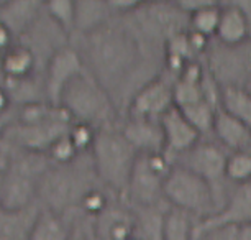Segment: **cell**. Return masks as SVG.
Segmentation results:
<instances>
[{"mask_svg": "<svg viewBox=\"0 0 251 240\" xmlns=\"http://www.w3.org/2000/svg\"><path fill=\"white\" fill-rule=\"evenodd\" d=\"M80 56L86 69L112 99L133 84L135 76L143 71L145 63L143 41L136 36L133 28L112 22L82 36Z\"/></svg>", "mask_w": 251, "mask_h": 240, "instance_id": "6da1fadb", "label": "cell"}, {"mask_svg": "<svg viewBox=\"0 0 251 240\" xmlns=\"http://www.w3.org/2000/svg\"><path fill=\"white\" fill-rule=\"evenodd\" d=\"M73 119L61 107L46 101L26 102L20 109L18 120L5 125L0 132V140L13 150L46 155L56 140L66 135Z\"/></svg>", "mask_w": 251, "mask_h": 240, "instance_id": "7a4b0ae2", "label": "cell"}, {"mask_svg": "<svg viewBox=\"0 0 251 240\" xmlns=\"http://www.w3.org/2000/svg\"><path fill=\"white\" fill-rule=\"evenodd\" d=\"M80 158V157H79ZM79 158L74 163L56 166L50 164L45 175L41 176L38 187V202L41 208L64 215L73 209H79L82 197L96 187V171L91 164H80Z\"/></svg>", "mask_w": 251, "mask_h": 240, "instance_id": "3957f363", "label": "cell"}, {"mask_svg": "<svg viewBox=\"0 0 251 240\" xmlns=\"http://www.w3.org/2000/svg\"><path fill=\"white\" fill-rule=\"evenodd\" d=\"M50 164L43 153L15 150V153L5 157L0 171V208L23 209L36 204L41 176Z\"/></svg>", "mask_w": 251, "mask_h": 240, "instance_id": "277c9868", "label": "cell"}, {"mask_svg": "<svg viewBox=\"0 0 251 240\" xmlns=\"http://www.w3.org/2000/svg\"><path fill=\"white\" fill-rule=\"evenodd\" d=\"M136 158L138 153L123 136L122 130L112 125L97 130L91 150L92 166L97 180L110 191L125 196Z\"/></svg>", "mask_w": 251, "mask_h": 240, "instance_id": "5b68a950", "label": "cell"}, {"mask_svg": "<svg viewBox=\"0 0 251 240\" xmlns=\"http://www.w3.org/2000/svg\"><path fill=\"white\" fill-rule=\"evenodd\" d=\"M59 107L68 112L73 122L89 124L96 129L112 125L115 104L91 73L84 71L69 82L61 96Z\"/></svg>", "mask_w": 251, "mask_h": 240, "instance_id": "8992f818", "label": "cell"}, {"mask_svg": "<svg viewBox=\"0 0 251 240\" xmlns=\"http://www.w3.org/2000/svg\"><path fill=\"white\" fill-rule=\"evenodd\" d=\"M163 196L171 208L184 211L192 217H201L202 220L219 213L220 209L214 187L179 164H174L166 178Z\"/></svg>", "mask_w": 251, "mask_h": 240, "instance_id": "52a82bcc", "label": "cell"}, {"mask_svg": "<svg viewBox=\"0 0 251 240\" xmlns=\"http://www.w3.org/2000/svg\"><path fill=\"white\" fill-rule=\"evenodd\" d=\"M173 166L166 153H138L125 192L130 204L138 209L158 206L164 199V181Z\"/></svg>", "mask_w": 251, "mask_h": 240, "instance_id": "ba28073f", "label": "cell"}, {"mask_svg": "<svg viewBox=\"0 0 251 240\" xmlns=\"http://www.w3.org/2000/svg\"><path fill=\"white\" fill-rule=\"evenodd\" d=\"M208 74L220 87H245L251 76V43L225 46L217 41L214 50L208 51Z\"/></svg>", "mask_w": 251, "mask_h": 240, "instance_id": "9c48e42d", "label": "cell"}, {"mask_svg": "<svg viewBox=\"0 0 251 240\" xmlns=\"http://www.w3.org/2000/svg\"><path fill=\"white\" fill-rule=\"evenodd\" d=\"M86 71V64L80 56V51L74 46H59L51 54L45 68V84L43 92L46 102L59 107L61 96L69 82Z\"/></svg>", "mask_w": 251, "mask_h": 240, "instance_id": "30bf717a", "label": "cell"}, {"mask_svg": "<svg viewBox=\"0 0 251 240\" xmlns=\"http://www.w3.org/2000/svg\"><path fill=\"white\" fill-rule=\"evenodd\" d=\"M174 107V82L156 76L135 92L128 102L130 119L161 120Z\"/></svg>", "mask_w": 251, "mask_h": 240, "instance_id": "8fae6325", "label": "cell"}, {"mask_svg": "<svg viewBox=\"0 0 251 240\" xmlns=\"http://www.w3.org/2000/svg\"><path fill=\"white\" fill-rule=\"evenodd\" d=\"M226 158H228V155L219 145L199 142L187 153L179 157V160H181L179 166L186 168L189 171H192L194 175L202 178L215 191V186H220L224 180H226L225 178Z\"/></svg>", "mask_w": 251, "mask_h": 240, "instance_id": "7c38bea8", "label": "cell"}, {"mask_svg": "<svg viewBox=\"0 0 251 240\" xmlns=\"http://www.w3.org/2000/svg\"><path fill=\"white\" fill-rule=\"evenodd\" d=\"M251 224V181L238 185L219 213L197 224L196 234L214 227H241Z\"/></svg>", "mask_w": 251, "mask_h": 240, "instance_id": "4fadbf2b", "label": "cell"}, {"mask_svg": "<svg viewBox=\"0 0 251 240\" xmlns=\"http://www.w3.org/2000/svg\"><path fill=\"white\" fill-rule=\"evenodd\" d=\"M159 122L164 132V153L169 158H179L201 142V133L177 107H173Z\"/></svg>", "mask_w": 251, "mask_h": 240, "instance_id": "5bb4252c", "label": "cell"}, {"mask_svg": "<svg viewBox=\"0 0 251 240\" xmlns=\"http://www.w3.org/2000/svg\"><path fill=\"white\" fill-rule=\"evenodd\" d=\"M120 130L136 153H164V132L161 122L128 117Z\"/></svg>", "mask_w": 251, "mask_h": 240, "instance_id": "9a60e30c", "label": "cell"}, {"mask_svg": "<svg viewBox=\"0 0 251 240\" xmlns=\"http://www.w3.org/2000/svg\"><path fill=\"white\" fill-rule=\"evenodd\" d=\"M94 219L97 240H135V214L130 211L108 206Z\"/></svg>", "mask_w": 251, "mask_h": 240, "instance_id": "2e32d148", "label": "cell"}, {"mask_svg": "<svg viewBox=\"0 0 251 240\" xmlns=\"http://www.w3.org/2000/svg\"><path fill=\"white\" fill-rule=\"evenodd\" d=\"M36 54L25 43H15L3 51L0 54V71L5 76L7 84L31 79L36 69Z\"/></svg>", "mask_w": 251, "mask_h": 240, "instance_id": "e0dca14e", "label": "cell"}, {"mask_svg": "<svg viewBox=\"0 0 251 240\" xmlns=\"http://www.w3.org/2000/svg\"><path fill=\"white\" fill-rule=\"evenodd\" d=\"M212 133L217 136L222 147L233 152H246L251 147V130L228 112H225L220 106L215 110Z\"/></svg>", "mask_w": 251, "mask_h": 240, "instance_id": "ac0fdd59", "label": "cell"}, {"mask_svg": "<svg viewBox=\"0 0 251 240\" xmlns=\"http://www.w3.org/2000/svg\"><path fill=\"white\" fill-rule=\"evenodd\" d=\"M40 213V202L23 209L0 208V240H30L33 225Z\"/></svg>", "mask_w": 251, "mask_h": 240, "instance_id": "d6986e66", "label": "cell"}, {"mask_svg": "<svg viewBox=\"0 0 251 240\" xmlns=\"http://www.w3.org/2000/svg\"><path fill=\"white\" fill-rule=\"evenodd\" d=\"M43 12V2H5L0 3V20L5 25L13 38L23 36L35 27V23Z\"/></svg>", "mask_w": 251, "mask_h": 240, "instance_id": "ffe728a7", "label": "cell"}, {"mask_svg": "<svg viewBox=\"0 0 251 240\" xmlns=\"http://www.w3.org/2000/svg\"><path fill=\"white\" fill-rule=\"evenodd\" d=\"M251 30L243 13L233 2L222 3L220 23L217 28L215 40L225 46H238L250 41Z\"/></svg>", "mask_w": 251, "mask_h": 240, "instance_id": "44dd1931", "label": "cell"}, {"mask_svg": "<svg viewBox=\"0 0 251 240\" xmlns=\"http://www.w3.org/2000/svg\"><path fill=\"white\" fill-rule=\"evenodd\" d=\"M112 12L107 2L100 0H80L75 2V31L80 36L99 30L107 25L112 18Z\"/></svg>", "mask_w": 251, "mask_h": 240, "instance_id": "7402d4cb", "label": "cell"}, {"mask_svg": "<svg viewBox=\"0 0 251 240\" xmlns=\"http://www.w3.org/2000/svg\"><path fill=\"white\" fill-rule=\"evenodd\" d=\"M71 232L73 227L68 224L64 215L41 208L30 234V240H69Z\"/></svg>", "mask_w": 251, "mask_h": 240, "instance_id": "603a6c76", "label": "cell"}, {"mask_svg": "<svg viewBox=\"0 0 251 240\" xmlns=\"http://www.w3.org/2000/svg\"><path fill=\"white\" fill-rule=\"evenodd\" d=\"M220 107L251 130V94L245 87H220Z\"/></svg>", "mask_w": 251, "mask_h": 240, "instance_id": "cb8c5ba5", "label": "cell"}, {"mask_svg": "<svg viewBox=\"0 0 251 240\" xmlns=\"http://www.w3.org/2000/svg\"><path fill=\"white\" fill-rule=\"evenodd\" d=\"M194 217L184 211L169 208L163 219V240H194L196 227Z\"/></svg>", "mask_w": 251, "mask_h": 240, "instance_id": "d4e9b609", "label": "cell"}, {"mask_svg": "<svg viewBox=\"0 0 251 240\" xmlns=\"http://www.w3.org/2000/svg\"><path fill=\"white\" fill-rule=\"evenodd\" d=\"M220 15L222 3L208 0L207 5H203L202 8H199V10L189 15V30L207 40L215 38L217 28H219L220 23Z\"/></svg>", "mask_w": 251, "mask_h": 240, "instance_id": "484cf974", "label": "cell"}, {"mask_svg": "<svg viewBox=\"0 0 251 240\" xmlns=\"http://www.w3.org/2000/svg\"><path fill=\"white\" fill-rule=\"evenodd\" d=\"M43 12L61 33L71 35L75 31V2L73 0L43 2Z\"/></svg>", "mask_w": 251, "mask_h": 240, "instance_id": "4316f807", "label": "cell"}, {"mask_svg": "<svg viewBox=\"0 0 251 240\" xmlns=\"http://www.w3.org/2000/svg\"><path fill=\"white\" fill-rule=\"evenodd\" d=\"M177 109L182 112V115L189 120V124L199 133L203 135V133H210L212 129H214V117L219 106L212 104L210 101L203 99V101L194 102V104L186 107H177Z\"/></svg>", "mask_w": 251, "mask_h": 240, "instance_id": "83f0119b", "label": "cell"}, {"mask_svg": "<svg viewBox=\"0 0 251 240\" xmlns=\"http://www.w3.org/2000/svg\"><path fill=\"white\" fill-rule=\"evenodd\" d=\"M225 178L238 185L251 181V152H233L226 158Z\"/></svg>", "mask_w": 251, "mask_h": 240, "instance_id": "f1b7e54d", "label": "cell"}, {"mask_svg": "<svg viewBox=\"0 0 251 240\" xmlns=\"http://www.w3.org/2000/svg\"><path fill=\"white\" fill-rule=\"evenodd\" d=\"M46 157H48L51 164H56V166H64V164H71L74 163L79 157H82L77 148L74 147V143L71 142L69 135L66 133L61 138H58L56 142L51 145L46 152Z\"/></svg>", "mask_w": 251, "mask_h": 240, "instance_id": "f546056e", "label": "cell"}, {"mask_svg": "<svg viewBox=\"0 0 251 240\" xmlns=\"http://www.w3.org/2000/svg\"><path fill=\"white\" fill-rule=\"evenodd\" d=\"M96 127L89 125V124H80V122H73L71 129L68 132L71 142L74 143V147L77 148V152L80 155H84L86 152H91L96 142V135H97Z\"/></svg>", "mask_w": 251, "mask_h": 240, "instance_id": "4dcf8cb0", "label": "cell"}, {"mask_svg": "<svg viewBox=\"0 0 251 240\" xmlns=\"http://www.w3.org/2000/svg\"><path fill=\"white\" fill-rule=\"evenodd\" d=\"M110 202H108V197L103 191H100L99 187H94L87 192L86 196L82 197L79 204V209L84 211L86 214L92 215V217H97L99 214H102L105 211Z\"/></svg>", "mask_w": 251, "mask_h": 240, "instance_id": "1f68e13d", "label": "cell"}, {"mask_svg": "<svg viewBox=\"0 0 251 240\" xmlns=\"http://www.w3.org/2000/svg\"><path fill=\"white\" fill-rule=\"evenodd\" d=\"M12 45H15L13 35L10 33V30L3 25L2 20H0V54H2L3 51H7Z\"/></svg>", "mask_w": 251, "mask_h": 240, "instance_id": "d6a6232c", "label": "cell"}, {"mask_svg": "<svg viewBox=\"0 0 251 240\" xmlns=\"http://www.w3.org/2000/svg\"><path fill=\"white\" fill-rule=\"evenodd\" d=\"M12 106V96L7 87H0V117L7 115Z\"/></svg>", "mask_w": 251, "mask_h": 240, "instance_id": "836d02e7", "label": "cell"}, {"mask_svg": "<svg viewBox=\"0 0 251 240\" xmlns=\"http://www.w3.org/2000/svg\"><path fill=\"white\" fill-rule=\"evenodd\" d=\"M233 3L240 8V12L243 13L245 20L248 22V27L251 30V0H238V2H233Z\"/></svg>", "mask_w": 251, "mask_h": 240, "instance_id": "e575fe53", "label": "cell"}, {"mask_svg": "<svg viewBox=\"0 0 251 240\" xmlns=\"http://www.w3.org/2000/svg\"><path fill=\"white\" fill-rule=\"evenodd\" d=\"M69 240H92L89 235L84 232L82 229L79 227H73V232H71V239Z\"/></svg>", "mask_w": 251, "mask_h": 240, "instance_id": "d590c367", "label": "cell"}, {"mask_svg": "<svg viewBox=\"0 0 251 240\" xmlns=\"http://www.w3.org/2000/svg\"><path fill=\"white\" fill-rule=\"evenodd\" d=\"M238 237L240 240H251V224L238 227Z\"/></svg>", "mask_w": 251, "mask_h": 240, "instance_id": "8d00e7d4", "label": "cell"}, {"mask_svg": "<svg viewBox=\"0 0 251 240\" xmlns=\"http://www.w3.org/2000/svg\"><path fill=\"white\" fill-rule=\"evenodd\" d=\"M245 89L248 91L250 94H251V76L248 78V81H246V84H245Z\"/></svg>", "mask_w": 251, "mask_h": 240, "instance_id": "74e56055", "label": "cell"}, {"mask_svg": "<svg viewBox=\"0 0 251 240\" xmlns=\"http://www.w3.org/2000/svg\"><path fill=\"white\" fill-rule=\"evenodd\" d=\"M3 161H5V157H3V155H0V169H2V166H3Z\"/></svg>", "mask_w": 251, "mask_h": 240, "instance_id": "f35d334b", "label": "cell"}]
</instances>
